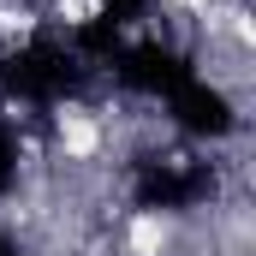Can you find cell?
Returning a JSON list of instances; mask_svg holds the SVG:
<instances>
[{"label": "cell", "mask_w": 256, "mask_h": 256, "mask_svg": "<svg viewBox=\"0 0 256 256\" xmlns=\"http://www.w3.org/2000/svg\"><path fill=\"white\" fill-rule=\"evenodd\" d=\"M54 131H60V149L72 155V161H90V155L102 149V126H96V114H90V108H60Z\"/></svg>", "instance_id": "cell-1"}, {"label": "cell", "mask_w": 256, "mask_h": 256, "mask_svg": "<svg viewBox=\"0 0 256 256\" xmlns=\"http://www.w3.org/2000/svg\"><path fill=\"white\" fill-rule=\"evenodd\" d=\"M126 250L131 256H167V214H155V208L131 214L126 220Z\"/></svg>", "instance_id": "cell-2"}, {"label": "cell", "mask_w": 256, "mask_h": 256, "mask_svg": "<svg viewBox=\"0 0 256 256\" xmlns=\"http://www.w3.org/2000/svg\"><path fill=\"white\" fill-rule=\"evenodd\" d=\"M173 6H185V12H196V18H208V0H173Z\"/></svg>", "instance_id": "cell-3"}]
</instances>
